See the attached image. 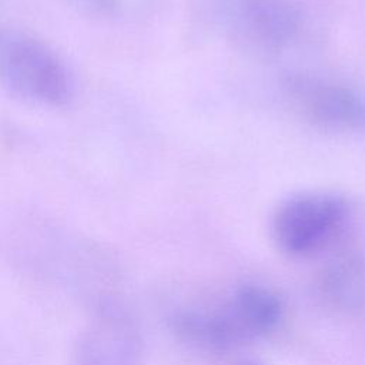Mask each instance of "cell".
Returning <instances> with one entry per match:
<instances>
[{
    "label": "cell",
    "mask_w": 365,
    "mask_h": 365,
    "mask_svg": "<svg viewBox=\"0 0 365 365\" xmlns=\"http://www.w3.org/2000/svg\"><path fill=\"white\" fill-rule=\"evenodd\" d=\"M281 295L269 285L245 281L220 298L185 302L171 309L168 327L192 351L225 354L274 334L284 319Z\"/></svg>",
    "instance_id": "cell-1"
},
{
    "label": "cell",
    "mask_w": 365,
    "mask_h": 365,
    "mask_svg": "<svg viewBox=\"0 0 365 365\" xmlns=\"http://www.w3.org/2000/svg\"><path fill=\"white\" fill-rule=\"evenodd\" d=\"M0 86L37 106L61 107L74 94L66 63L41 40L10 27H0Z\"/></svg>",
    "instance_id": "cell-2"
},
{
    "label": "cell",
    "mask_w": 365,
    "mask_h": 365,
    "mask_svg": "<svg viewBox=\"0 0 365 365\" xmlns=\"http://www.w3.org/2000/svg\"><path fill=\"white\" fill-rule=\"evenodd\" d=\"M349 215L338 194L311 191L285 200L274 212L271 232L278 250L292 258H308L328 248Z\"/></svg>",
    "instance_id": "cell-3"
},
{
    "label": "cell",
    "mask_w": 365,
    "mask_h": 365,
    "mask_svg": "<svg viewBox=\"0 0 365 365\" xmlns=\"http://www.w3.org/2000/svg\"><path fill=\"white\" fill-rule=\"evenodd\" d=\"M143 335L131 311L118 302H107L80 334L76 365H138Z\"/></svg>",
    "instance_id": "cell-4"
},
{
    "label": "cell",
    "mask_w": 365,
    "mask_h": 365,
    "mask_svg": "<svg viewBox=\"0 0 365 365\" xmlns=\"http://www.w3.org/2000/svg\"><path fill=\"white\" fill-rule=\"evenodd\" d=\"M222 20L237 41L262 53L281 50L299 26L291 0H225Z\"/></svg>",
    "instance_id": "cell-5"
},
{
    "label": "cell",
    "mask_w": 365,
    "mask_h": 365,
    "mask_svg": "<svg viewBox=\"0 0 365 365\" xmlns=\"http://www.w3.org/2000/svg\"><path fill=\"white\" fill-rule=\"evenodd\" d=\"M287 96L295 108L317 125L346 130L365 123V103L349 88L307 76L285 81Z\"/></svg>",
    "instance_id": "cell-6"
},
{
    "label": "cell",
    "mask_w": 365,
    "mask_h": 365,
    "mask_svg": "<svg viewBox=\"0 0 365 365\" xmlns=\"http://www.w3.org/2000/svg\"><path fill=\"white\" fill-rule=\"evenodd\" d=\"M318 294L336 311L356 312L365 308V259L354 254L332 259L319 274Z\"/></svg>",
    "instance_id": "cell-7"
},
{
    "label": "cell",
    "mask_w": 365,
    "mask_h": 365,
    "mask_svg": "<svg viewBox=\"0 0 365 365\" xmlns=\"http://www.w3.org/2000/svg\"><path fill=\"white\" fill-rule=\"evenodd\" d=\"M238 365H257V364H252V362H242V364H238Z\"/></svg>",
    "instance_id": "cell-8"
}]
</instances>
